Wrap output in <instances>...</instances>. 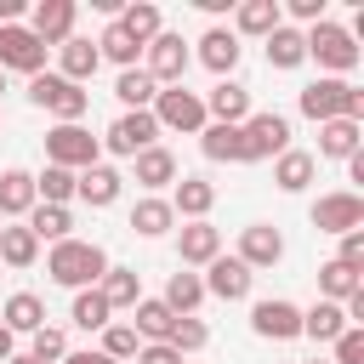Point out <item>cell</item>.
<instances>
[{"mask_svg":"<svg viewBox=\"0 0 364 364\" xmlns=\"http://www.w3.org/2000/svg\"><path fill=\"white\" fill-rule=\"evenodd\" d=\"M46 273H51L57 284H68V290H97V279L108 273V256H102V245H91V239H63V245H51Z\"/></svg>","mask_w":364,"mask_h":364,"instance_id":"cell-1","label":"cell"},{"mask_svg":"<svg viewBox=\"0 0 364 364\" xmlns=\"http://www.w3.org/2000/svg\"><path fill=\"white\" fill-rule=\"evenodd\" d=\"M301 40H307V57H313L318 68H330L336 80H341V74H353V68H358V57H364V51H358V40H353V28H341V23H330V17H324V23H313Z\"/></svg>","mask_w":364,"mask_h":364,"instance_id":"cell-2","label":"cell"},{"mask_svg":"<svg viewBox=\"0 0 364 364\" xmlns=\"http://www.w3.org/2000/svg\"><path fill=\"white\" fill-rule=\"evenodd\" d=\"M301 114L307 119H364V91L347 85V80H313L301 85Z\"/></svg>","mask_w":364,"mask_h":364,"instance_id":"cell-3","label":"cell"},{"mask_svg":"<svg viewBox=\"0 0 364 364\" xmlns=\"http://www.w3.org/2000/svg\"><path fill=\"white\" fill-rule=\"evenodd\" d=\"M28 102L46 108V114H57L63 125H80V114L91 108V91L74 85V80H63V74H34L28 80Z\"/></svg>","mask_w":364,"mask_h":364,"instance_id":"cell-4","label":"cell"},{"mask_svg":"<svg viewBox=\"0 0 364 364\" xmlns=\"http://www.w3.org/2000/svg\"><path fill=\"white\" fill-rule=\"evenodd\" d=\"M154 125H165V131H188V136H199L210 119H205V97L199 91H188V85H165L159 97H154Z\"/></svg>","mask_w":364,"mask_h":364,"instance_id":"cell-5","label":"cell"},{"mask_svg":"<svg viewBox=\"0 0 364 364\" xmlns=\"http://www.w3.org/2000/svg\"><path fill=\"white\" fill-rule=\"evenodd\" d=\"M102 154V142L85 131V125H51L46 131V165H63V171H91Z\"/></svg>","mask_w":364,"mask_h":364,"instance_id":"cell-6","label":"cell"},{"mask_svg":"<svg viewBox=\"0 0 364 364\" xmlns=\"http://www.w3.org/2000/svg\"><path fill=\"white\" fill-rule=\"evenodd\" d=\"M239 148H245V159H279L290 148V119L284 114H250L239 125Z\"/></svg>","mask_w":364,"mask_h":364,"instance_id":"cell-7","label":"cell"},{"mask_svg":"<svg viewBox=\"0 0 364 364\" xmlns=\"http://www.w3.org/2000/svg\"><path fill=\"white\" fill-rule=\"evenodd\" d=\"M142 51H148V80H154V85H182V74H188V63H193V51H188L182 34H165V28H159Z\"/></svg>","mask_w":364,"mask_h":364,"instance_id":"cell-8","label":"cell"},{"mask_svg":"<svg viewBox=\"0 0 364 364\" xmlns=\"http://www.w3.org/2000/svg\"><path fill=\"white\" fill-rule=\"evenodd\" d=\"M154 136H159L154 114H148V108H131V114H119V119L108 125L102 148H108V154H125V159H136L142 148H154Z\"/></svg>","mask_w":364,"mask_h":364,"instance_id":"cell-9","label":"cell"},{"mask_svg":"<svg viewBox=\"0 0 364 364\" xmlns=\"http://www.w3.org/2000/svg\"><path fill=\"white\" fill-rule=\"evenodd\" d=\"M0 68H17V74H46V46L28 34V23H6L0 28Z\"/></svg>","mask_w":364,"mask_h":364,"instance_id":"cell-10","label":"cell"},{"mask_svg":"<svg viewBox=\"0 0 364 364\" xmlns=\"http://www.w3.org/2000/svg\"><path fill=\"white\" fill-rule=\"evenodd\" d=\"M250 330H256L262 341H296V336H301V307L284 301V296L256 301V307H250Z\"/></svg>","mask_w":364,"mask_h":364,"instance_id":"cell-11","label":"cell"},{"mask_svg":"<svg viewBox=\"0 0 364 364\" xmlns=\"http://www.w3.org/2000/svg\"><path fill=\"white\" fill-rule=\"evenodd\" d=\"M74 17H80V6H74V0H40V6L28 11V34L51 51V46H63V40L74 34Z\"/></svg>","mask_w":364,"mask_h":364,"instance_id":"cell-12","label":"cell"},{"mask_svg":"<svg viewBox=\"0 0 364 364\" xmlns=\"http://www.w3.org/2000/svg\"><path fill=\"white\" fill-rule=\"evenodd\" d=\"M313 228H318V233H353V228H364V199H358L353 188L324 193V199L313 205Z\"/></svg>","mask_w":364,"mask_h":364,"instance_id":"cell-13","label":"cell"},{"mask_svg":"<svg viewBox=\"0 0 364 364\" xmlns=\"http://www.w3.org/2000/svg\"><path fill=\"white\" fill-rule=\"evenodd\" d=\"M250 279H256V273H250L239 256H216L199 284H205V296H216V301H245V296H250Z\"/></svg>","mask_w":364,"mask_h":364,"instance_id":"cell-14","label":"cell"},{"mask_svg":"<svg viewBox=\"0 0 364 364\" xmlns=\"http://www.w3.org/2000/svg\"><path fill=\"white\" fill-rule=\"evenodd\" d=\"M205 119H210V125H245V119H250V91H245L239 80H216V85L205 91Z\"/></svg>","mask_w":364,"mask_h":364,"instance_id":"cell-15","label":"cell"},{"mask_svg":"<svg viewBox=\"0 0 364 364\" xmlns=\"http://www.w3.org/2000/svg\"><path fill=\"white\" fill-rule=\"evenodd\" d=\"M284 256V233L273 228V222H250L245 233H239V262L256 273V267H273Z\"/></svg>","mask_w":364,"mask_h":364,"instance_id":"cell-16","label":"cell"},{"mask_svg":"<svg viewBox=\"0 0 364 364\" xmlns=\"http://www.w3.org/2000/svg\"><path fill=\"white\" fill-rule=\"evenodd\" d=\"M239 51H245V46H239L233 28H205V34H199V63H205L216 80H228V74L239 68Z\"/></svg>","mask_w":364,"mask_h":364,"instance_id":"cell-17","label":"cell"},{"mask_svg":"<svg viewBox=\"0 0 364 364\" xmlns=\"http://www.w3.org/2000/svg\"><path fill=\"white\" fill-rule=\"evenodd\" d=\"M176 250H182V267H210L222 256V233L210 222H188L182 239H176Z\"/></svg>","mask_w":364,"mask_h":364,"instance_id":"cell-18","label":"cell"},{"mask_svg":"<svg viewBox=\"0 0 364 364\" xmlns=\"http://www.w3.org/2000/svg\"><path fill=\"white\" fill-rule=\"evenodd\" d=\"M279 23H284L279 0H239V6H233V34H256V40H267Z\"/></svg>","mask_w":364,"mask_h":364,"instance_id":"cell-19","label":"cell"},{"mask_svg":"<svg viewBox=\"0 0 364 364\" xmlns=\"http://www.w3.org/2000/svg\"><path fill=\"white\" fill-rule=\"evenodd\" d=\"M57 63H63V68H57L63 80L85 85V80L97 74V63H102V57H97V40H80V34H68V40L57 46Z\"/></svg>","mask_w":364,"mask_h":364,"instance_id":"cell-20","label":"cell"},{"mask_svg":"<svg viewBox=\"0 0 364 364\" xmlns=\"http://www.w3.org/2000/svg\"><path fill=\"white\" fill-rule=\"evenodd\" d=\"M119 182H125V176H119L114 165H102V159H97L91 171H80V176H74V193H80L85 205H97V210H102V205H114V199H119Z\"/></svg>","mask_w":364,"mask_h":364,"instance_id":"cell-21","label":"cell"},{"mask_svg":"<svg viewBox=\"0 0 364 364\" xmlns=\"http://www.w3.org/2000/svg\"><path fill=\"white\" fill-rule=\"evenodd\" d=\"M358 148H364L358 119H324V125H318V154H324V159H353Z\"/></svg>","mask_w":364,"mask_h":364,"instance_id":"cell-22","label":"cell"},{"mask_svg":"<svg viewBox=\"0 0 364 364\" xmlns=\"http://www.w3.org/2000/svg\"><path fill=\"white\" fill-rule=\"evenodd\" d=\"M210 205H216V188H210L205 176H182V182H176V193H171V210H176V216H188V222H205V216H210Z\"/></svg>","mask_w":364,"mask_h":364,"instance_id":"cell-23","label":"cell"},{"mask_svg":"<svg viewBox=\"0 0 364 364\" xmlns=\"http://www.w3.org/2000/svg\"><path fill=\"white\" fill-rule=\"evenodd\" d=\"M0 324L17 336V330H46V301L34 296V290H17V296H6V307H0Z\"/></svg>","mask_w":364,"mask_h":364,"instance_id":"cell-24","label":"cell"},{"mask_svg":"<svg viewBox=\"0 0 364 364\" xmlns=\"http://www.w3.org/2000/svg\"><path fill=\"white\" fill-rule=\"evenodd\" d=\"M40 199H34V176L28 171H0V216H28Z\"/></svg>","mask_w":364,"mask_h":364,"instance_id":"cell-25","label":"cell"},{"mask_svg":"<svg viewBox=\"0 0 364 364\" xmlns=\"http://www.w3.org/2000/svg\"><path fill=\"white\" fill-rule=\"evenodd\" d=\"M301 63H307V40H301V28L279 23V28L267 34V68H301Z\"/></svg>","mask_w":364,"mask_h":364,"instance_id":"cell-26","label":"cell"},{"mask_svg":"<svg viewBox=\"0 0 364 364\" xmlns=\"http://www.w3.org/2000/svg\"><path fill=\"white\" fill-rule=\"evenodd\" d=\"M131 318H136V324H131V330H136V341H171L176 313H171L165 301H148V296H142V301L131 307Z\"/></svg>","mask_w":364,"mask_h":364,"instance_id":"cell-27","label":"cell"},{"mask_svg":"<svg viewBox=\"0 0 364 364\" xmlns=\"http://www.w3.org/2000/svg\"><path fill=\"white\" fill-rule=\"evenodd\" d=\"M313 171H318V159H313V154L284 148V154H279V165H273V182H279L284 193H301V188L313 182Z\"/></svg>","mask_w":364,"mask_h":364,"instance_id":"cell-28","label":"cell"},{"mask_svg":"<svg viewBox=\"0 0 364 364\" xmlns=\"http://www.w3.org/2000/svg\"><path fill=\"white\" fill-rule=\"evenodd\" d=\"M23 228H28L40 245H46V239H51V245H63V239H68V228H74V216H68V205H34Z\"/></svg>","mask_w":364,"mask_h":364,"instance_id":"cell-29","label":"cell"},{"mask_svg":"<svg viewBox=\"0 0 364 364\" xmlns=\"http://www.w3.org/2000/svg\"><path fill=\"white\" fill-rule=\"evenodd\" d=\"M358 290H364V273L341 267L336 256L318 267V301H347V296H358Z\"/></svg>","mask_w":364,"mask_h":364,"instance_id":"cell-30","label":"cell"},{"mask_svg":"<svg viewBox=\"0 0 364 364\" xmlns=\"http://www.w3.org/2000/svg\"><path fill=\"white\" fill-rule=\"evenodd\" d=\"M97 290H102L108 307H136V301H142V279H136V267H108V273L97 279Z\"/></svg>","mask_w":364,"mask_h":364,"instance_id":"cell-31","label":"cell"},{"mask_svg":"<svg viewBox=\"0 0 364 364\" xmlns=\"http://www.w3.org/2000/svg\"><path fill=\"white\" fill-rule=\"evenodd\" d=\"M341 330H347L341 301H313V307L301 313V336H313V341H336Z\"/></svg>","mask_w":364,"mask_h":364,"instance_id":"cell-32","label":"cell"},{"mask_svg":"<svg viewBox=\"0 0 364 364\" xmlns=\"http://www.w3.org/2000/svg\"><path fill=\"white\" fill-rule=\"evenodd\" d=\"M114 97H119V102H125V114H131V108H154L159 85L148 80V68H119V80H114Z\"/></svg>","mask_w":364,"mask_h":364,"instance_id":"cell-33","label":"cell"},{"mask_svg":"<svg viewBox=\"0 0 364 364\" xmlns=\"http://www.w3.org/2000/svg\"><path fill=\"white\" fill-rule=\"evenodd\" d=\"M136 182H142V188H165V182H176V154L159 148V142L142 148V154H136Z\"/></svg>","mask_w":364,"mask_h":364,"instance_id":"cell-34","label":"cell"},{"mask_svg":"<svg viewBox=\"0 0 364 364\" xmlns=\"http://www.w3.org/2000/svg\"><path fill=\"white\" fill-rule=\"evenodd\" d=\"M171 222H176L171 199H136V205H131V228H136L142 239H159V233H171Z\"/></svg>","mask_w":364,"mask_h":364,"instance_id":"cell-35","label":"cell"},{"mask_svg":"<svg viewBox=\"0 0 364 364\" xmlns=\"http://www.w3.org/2000/svg\"><path fill=\"white\" fill-rule=\"evenodd\" d=\"M159 301H165L176 318H188V313L205 301V284H199V273H188V267H182V273H171V284H165V296H159Z\"/></svg>","mask_w":364,"mask_h":364,"instance_id":"cell-36","label":"cell"},{"mask_svg":"<svg viewBox=\"0 0 364 364\" xmlns=\"http://www.w3.org/2000/svg\"><path fill=\"white\" fill-rule=\"evenodd\" d=\"M114 23H119V28H125L136 46H148V40L159 34V6H154V0H131V6H125Z\"/></svg>","mask_w":364,"mask_h":364,"instance_id":"cell-37","label":"cell"},{"mask_svg":"<svg viewBox=\"0 0 364 364\" xmlns=\"http://www.w3.org/2000/svg\"><path fill=\"white\" fill-rule=\"evenodd\" d=\"M136 51H142V46H136L119 23H108V28L97 34V57H108V63H119V68H136Z\"/></svg>","mask_w":364,"mask_h":364,"instance_id":"cell-38","label":"cell"},{"mask_svg":"<svg viewBox=\"0 0 364 364\" xmlns=\"http://www.w3.org/2000/svg\"><path fill=\"white\" fill-rule=\"evenodd\" d=\"M34 199H40V205H68V199H74V171L46 165V171L34 176Z\"/></svg>","mask_w":364,"mask_h":364,"instance_id":"cell-39","label":"cell"},{"mask_svg":"<svg viewBox=\"0 0 364 364\" xmlns=\"http://www.w3.org/2000/svg\"><path fill=\"white\" fill-rule=\"evenodd\" d=\"M108 313H114V307L102 301V290H74V313H68V318H74L80 330H108V324H114Z\"/></svg>","mask_w":364,"mask_h":364,"instance_id":"cell-40","label":"cell"},{"mask_svg":"<svg viewBox=\"0 0 364 364\" xmlns=\"http://www.w3.org/2000/svg\"><path fill=\"white\" fill-rule=\"evenodd\" d=\"M34 256H40V239H34L28 228H0V262H11V267H34Z\"/></svg>","mask_w":364,"mask_h":364,"instance_id":"cell-41","label":"cell"},{"mask_svg":"<svg viewBox=\"0 0 364 364\" xmlns=\"http://www.w3.org/2000/svg\"><path fill=\"white\" fill-rule=\"evenodd\" d=\"M199 148H205V159H245L239 125H205V131H199Z\"/></svg>","mask_w":364,"mask_h":364,"instance_id":"cell-42","label":"cell"},{"mask_svg":"<svg viewBox=\"0 0 364 364\" xmlns=\"http://www.w3.org/2000/svg\"><path fill=\"white\" fill-rule=\"evenodd\" d=\"M136 347H142V341H136V330H131V324H108V330H102V347H97V353L119 364V358H136Z\"/></svg>","mask_w":364,"mask_h":364,"instance_id":"cell-43","label":"cell"},{"mask_svg":"<svg viewBox=\"0 0 364 364\" xmlns=\"http://www.w3.org/2000/svg\"><path fill=\"white\" fill-rule=\"evenodd\" d=\"M205 341H210L205 318H193V313H188V318H176V324H171V347H176V353H199Z\"/></svg>","mask_w":364,"mask_h":364,"instance_id":"cell-44","label":"cell"},{"mask_svg":"<svg viewBox=\"0 0 364 364\" xmlns=\"http://www.w3.org/2000/svg\"><path fill=\"white\" fill-rule=\"evenodd\" d=\"M28 358H34V364H63V358H68L63 330H51V324H46V330H34V353H28Z\"/></svg>","mask_w":364,"mask_h":364,"instance_id":"cell-45","label":"cell"},{"mask_svg":"<svg viewBox=\"0 0 364 364\" xmlns=\"http://www.w3.org/2000/svg\"><path fill=\"white\" fill-rule=\"evenodd\" d=\"M330 347H336V364H364V330L358 324H347Z\"/></svg>","mask_w":364,"mask_h":364,"instance_id":"cell-46","label":"cell"},{"mask_svg":"<svg viewBox=\"0 0 364 364\" xmlns=\"http://www.w3.org/2000/svg\"><path fill=\"white\" fill-rule=\"evenodd\" d=\"M341 267H353V273H364V228H353V233H341V256H336Z\"/></svg>","mask_w":364,"mask_h":364,"instance_id":"cell-47","label":"cell"},{"mask_svg":"<svg viewBox=\"0 0 364 364\" xmlns=\"http://www.w3.org/2000/svg\"><path fill=\"white\" fill-rule=\"evenodd\" d=\"M136 364H182V353L171 341H148V347H136Z\"/></svg>","mask_w":364,"mask_h":364,"instance_id":"cell-48","label":"cell"},{"mask_svg":"<svg viewBox=\"0 0 364 364\" xmlns=\"http://www.w3.org/2000/svg\"><path fill=\"white\" fill-rule=\"evenodd\" d=\"M290 17H301V23H324V0H290Z\"/></svg>","mask_w":364,"mask_h":364,"instance_id":"cell-49","label":"cell"},{"mask_svg":"<svg viewBox=\"0 0 364 364\" xmlns=\"http://www.w3.org/2000/svg\"><path fill=\"white\" fill-rule=\"evenodd\" d=\"M63 364H114V358H102V353H68Z\"/></svg>","mask_w":364,"mask_h":364,"instance_id":"cell-50","label":"cell"},{"mask_svg":"<svg viewBox=\"0 0 364 364\" xmlns=\"http://www.w3.org/2000/svg\"><path fill=\"white\" fill-rule=\"evenodd\" d=\"M6 358H11V330L0 324V364H6Z\"/></svg>","mask_w":364,"mask_h":364,"instance_id":"cell-51","label":"cell"},{"mask_svg":"<svg viewBox=\"0 0 364 364\" xmlns=\"http://www.w3.org/2000/svg\"><path fill=\"white\" fill-rule=\"evenodd\" d=\"M6 364H34V358H28V353H11V358H6Z\"/></svg>","mask_w":364,"mask_h":364,"instance_id":"cell-52","label":"cell"},{"mask_svg":"<svg viewBox=\"0 0 364 364\" xmlns=\"http://www.w3.org/2000/svg\"><path fill=\"white\" fill-rule=\"evenodd\" d=\"M0 91H6V80H0Z\"/></svg>","mask_w":364,"mask_h":364,"instance_id":"cell-53","label":"cell"},{"mask_svg":"<svg viewBox=\"0 0 364 364\" xmlns=\"http://www.w3.org/2000/svg\"><path fill=\"white\" fill-rule=\"evenodd\" d=\"M313 364H318V358H313Z\"/></svg>","mask_w":364,"mask_h":364,"instance_id":"cell-54","label":"cell"}]
</instances>
